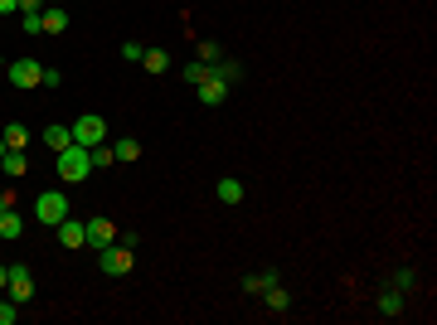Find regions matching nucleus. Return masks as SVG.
Here are the masks:
<instances>
[{"label": "nucleus", "instance_id": "f257e3e1", "mask_svg": "<svg viewBox=\"0 0 437 325\" xmlns=\"http://www.w3.org/2000/svg\"><path fill=\"white\" fill-rule=\"evenodd\" d=\"M88 175H93V156H88V146L68 141V146L58 151V180H63V185H83Z\"/></svg>", "mask_w": 437, "mask_h": 325}, {"label": "nucleus", "instance_id": "f03ea898", "mask_svg": "<svg viewBox=\"0 0 437 325\" xmlns=\"http://www.w3.org/2000/svg\"><path fill=\"white\" fill-rule=\"evenodd\" d=\"M34 218H39L44 228H58V223L68 218V194H58V190H44L39 199H34Z\"/></svg>", "mask_w": 437, "mask_h": 325}, {"label": "nucleus", "instance_id": "7ed1b4c3", "mask_svg": "<svg viewBox=\"0 0 437 325\" xmlns=\"http://www.w3.org/2000/svg\"><path fill=\"white\" fill-rule=\"evenodd\" d=\"M98 262H102V272H107V277H127V272H132V262H137V247H127L122 238H117V243H107L102 252H98Z\"/></svg>", "mask_w": 437, "mask_h": 325}, {"label": "nucleus", "instance_id": "20e7f679", "mask_svg": "<svg viewBox=\"0 0 437 325\" xmlns=\"http://www.w3.org/2000/svg\"><path fill=\"white\" fill-rule=\"evenodd\" d=\"M68 132H73V141H78V146H88V151H93V146H102V141H107V122H102V117H78Z\"/></svg>", "mask_w": 437, "mask_h": 325}, {"label": "nucleus", "instance_id": "39448f33", "mask_svg": "<svg viewBox=\"0 0 437 325\" xmlns=\"http://www.w3.org/2000/svg\"><path fill=\"white\" fill-rule=\"evenodd\" d=\"M83 228H88V247H93V252H102L107 243H117V223H112V218H102V214H93Z\"/></svg>", "mask_w": 437, "mask_h": 325}, {"label": "nucleus", "instance_id": "423d86ee", "mask_svg": "<svg viewBox=\"0 0 437 325\" xmlns=\"http://www.w3.org/2000/svg\"><path fill=\"white\" fill-rule=\"evenodd\" d=\"M39 58H15V63H5V78L15 82V87H39Z\"/></svg>", "mask_w": 437, "mask_h": 325}, {"label": "nucleus", "instance_id": "0eeeda50", "mask_svg": "<svg viewBox=\"0 0 437 325\" xmlns=\"http://www.w3.org/2000/svg\"><path fill=\"white\" fill-rule=\"evenodd\" d=\"M5 292H10L15 306H25V301L34 297V272H29L25 262H15V267H10V287H5Z\"/></svg>", "mask_w": 437, "mask_h": 325}, {"label": "nucleus", "instance_id": "6e6552de", "mask_svg": "<svg viewBox=\"0 0 437 325\" xmlns=\"http://www.w3.org/2000/svg\"><path fill=\"white\" fill-rule=\"evenodd\" d=\"M194 92H199V102H204V107H223V97H228V82L209 78V82H199Z\"/></svg>", "mask_w": 437, "mask_h": 325}, {"label": "nucleus", "instance_id": "1a4fd4ad", "mask_svg": "<svg viewBox=\"0 0 437 325\" xmlns=\"http://www.w3.org/2000/svg\"><path fill=\"white\" fill-rule=\"evenodd\" d=\"M58 243L63 247H83L88 243V228H83L78 218H63V223H58Z\"/></svg>", "mask_w": 437, "mask_h": 325}, {"label": "nucleus", "instance_id": "9d476101", "mask_svg": "<svg viewBox=\"0 0 437 325\" xmlns=\"http://www.w3.org/2000/svg\"><path fill=\"white\" fill-rule=\"evenodd\" d=\"M20 233H25V218L15 214V204H10V209H0V238H5V243H15Z\"/></svg>", "mask_w": 437, "mask_h": 325}, {"label": "nucleus", "instance_id": "9b49d317", "mask_svg": "<svg viewBox=\"0 0 437 325\" xmlns=\"http://www.w3.org/2000/svg\"><path fill=\"white\" fill-rule=\"evenodd\" d=\"M214 194L223 199V204H243V180H238V175H223V180L214 185Z\"/></svg>", "mask_w": 437, "mask_h": 325}, {"label": "nucleus", "instance_id": "f8f14e48", "mask_svg": "<svg viewBox=\"0 0 437 325\" xmlns=\"http://www.w3.org/2000/svg\"><path fill=\"white\" fill-rule=\"evenodd\" d=\"M180 78L190 82V87H199V82H209V78H214V63H199V58H190V63L180 68Z\"/></svg>", "mask_w": 437, "mask_h": 325}, {"label": "nucleus", "instance_id": "ddd939ff", "mask_svg": "<svg viewBox=\"0 0 437 325\" xmlns=\"http://www.w3.org/2000/svg\"><path fill=\"white\" fill-rule=\"evenodd\" d=\"M112 156H117L122 165H127V161H141V141H137V136H117V141H112Z\"/></svg>", "mask_w": 437, "mask_h": 325}, {"label": "nucleus", "instance_id": "4468645a", "mask_svg": "<svg viewBox=\"0 0 437 325\" xmlns=\"http://www.w3.org/2000/svg\"><path fill=\"white\" fill-rule=\"evenodd\" d=\"M379 316H404V292L399 287H384L379 292Z\"/></svg>", "mask_w": 437, "mask_h": 325}, {"label": "nucleus", "instance_id": "2eb2a0df", "mask_svg": "<svg viewBox=\"0 0 437 325\" xmlns=\"http://www.w3.org/2000/svg\"><path fill=\"white\" fill-rule=\"evenodd\" d=\"M273 282H277V272H248V277H243V292H248V297H263Z\"/></svg>", "mask_w": 437, "mask_h": 325}, {"label": "nucleus", "instance_id": "dca6fc26", "mask_svg": "<svg viewBox=\"0 0 437 325\" xmlns=\"http://www.w3.org/2000/svg\"><path fill=\"white\" fill-rule=\"evenodd\" d=\"M214 78L233 87V82L243 78V63H238V58H218V63H214Z\"/></svg>", "mask_w": 437, "mask_h": 325}, {"label": "nucleus", "instance_id": "f3484780", "mask_svg": "<svg viewBox=\"0 0 437 325\" xmlns=\"http://www.w3.org/2000/svg\"><path fill=\"white\" fill-rule=\"evenodd\" d=\"M0 170H5L10 180H20V175H25V170H29L25 151H5V156H0Z\"/></svg>", "mask_w": 437, "mask_h": 325}, {"label": "nucleus", "instance_id": "a211bd4d", "mask_svg": "<svg viewBox=\"0 0 437 325\" xmlns=\"http://www.w3.org/2000/svg\"><path fill=\"white\" fill-rule=\"evenodd\" d=\"M0 136H5V146H10V151H25V146H29V127H25V122H10Z\"/></svg>", "mask_w": 437, "mask_h": 325}, {"label": "nucleus", "instance_id": "6ab92c4d", "mask_svg": "<svg viewBox=\"0 0 437 325\" xmlns=\"http://www.w3.org/2000/svg\"><path fill=\"white\" fill-rule=\"evenodd\" d=\"M63 29H68V10H63V5H49V10H44V34H63Z\"/></svg>", "mask_w": 437, "mask_h": 325}, {"label": "nucleus", "instance_id": "aec40b11", "mask_svg": "<svg viewBox=\"0 0 437 325\" xmlns=\"http://www.w3.org/2000/svg\"><path fill=\"white\" fill-rule=\"evenodd\" d=\"M263 297H268V311H292V292H287L282 282H273V287H268Z\"/></svg>", "mask_w": 437, "mask_h": 325}, {"label": "nucleus", "instance_id": "412c9836", "mask_svg": "<svg viewBox=\"0 0 437 325\" xmlns=\"http://www.w3.org/2000/svg\"><path fill=\"white\" fill-rule=\"evenodd\" d=\"M68 141H73V132H68L63 122H54V127H44V146H49V151H63Z\"/></svg>", "mask_w": 437, "mask_h": 325}, {"label": "nucleus", "instance_id": "4be33fe9", "mask_svg": "<svg viewBox=\"0 0 437 325\" xmlns=\"http://www.w3.org/2000/svg\"><path fill=\"white\" fill-rule=\"evenodd\" d=\"M141 63H146V73H165V68H170V54H165V49H146Z\"/></svg>", "mask_w": 437, "mask_h": 325}, {"label": "nucleus", "instance_id": "5701e85b", "mask_svg": "<svg viewBox=\"0 0 437 325\" xmlns=\"http://www.w3.org/2000/svg\"><path fill=\"white\" fill-rule=\"evenodd\" d=\"M20 29H25V34H44V10H25V15H20Z\"/></svg>", "mask_w": 437, "mask_h": 325}, {"label": "nucleus", "instance_id": "b1692460", "mask_svg": "<svg viewBox=\"0 0 437 325\" xmlns=\"http://www.w3.org/2000/svg\"><path fill=\"white\" fill-rule=\"evenodd\" d=\"M88 156H93V170H102V165H117V156H112V141H102V146H93Z\"/></svg>", "mask_w": 437, "mask_h": 325}, {"label": "nucleus", "instance_id": "393cba45", "mask_svg": "<svg viewBox=\"0 0 437 325\" xmlns=\"http://www.w3.org/2000/svg\"><path fill=\"white\" fill-rule=\"evenodd\" d=\"M194 58H199V63H218V58H223V49H218L214 39H199V54H194Z\"/></svg>", "mask_w": 437, "mask_h": 325}, {"label": "nucleus", "instance_id": "a878e982", "mask_svg": "<svg viewBox=\"0 0 437 325\" xmlns=\"http://www.w3.org/2000/svg\"><path fill=\"white\" fill-rule=\"evenodd\" d=\"M394 287H399V292H413V287H418V272H413V267H399V272H394Z\"/></svg>", "mask_w": 437, "mask_h": 325}, {"label": "nucleus", "instance_id": "bb28decb", "mask_svg": "<svg viewBox=\"0 0 437 325\" xmlns=\"http://www.w3.org/2000/svg\"><path fill=\"white\" fill-rule=\"evenodd\" d=\"M141 54H146V49H141L137 39H127V44H122V58H127V63H141Z\"/></svg>", "mask_w": 437, "mask_h": 325}, {"label": "nucleus", "instance_id": "cd10ccee", "mask_svg": "<svg viewBox=\"0 0 437 325\" xmlns=\"http://www.w3.org/2000/svg\"><path fill=\"white\" fill-rule=\"evenodd\" d=\"M15 316H20V306H15V301H0V325H15Z\"/></svg>", "mask_w": 437, "mask_h": 325}, {"label": "nucleus", "instance_id": "c85d7f7f", "mask_svg": "<svg viewBox=\"0 0 437 325\" xmlns=\"http://www.w3.org/2000/svg\"><path fill=\"white\" fill-rule=\"evenodd\" d=\"M58 82H63L58 68H44V73H39V87H58Z\"/></svg>", "mask_w": 437, "mask_h": 325}, {"label": "nucleus", "instance_id": "c756f323", "mask_svg": "<svg viewBox=\"0 0 437 325\" xmlns=\"http://www.w3.org/2000/svg\"><path fill=\"white\" fill-rule=\"evenodd\" d=\"M20 10V0H0V15H15Z\"/></svg>", "mask_w": 437, "mask_h": 325}, {"label": "nucleus", "instance_id": "7c9ffc66", "mask_svg": "<svg viewBox=\"0 0 437 325\" xmlns=\"http://www.w3.org/2000/svg\"><path fill=\"white\" fill-rule=\"evenodd\" d=\"M39 5H44V0H20V15H25V10H39Z\"/></svg>", "mask_w": 437, "mask_h": 325}, {"label": "nucleus", "instance_id": "2f4dec72", "mask_svg": "<svg viewBox=\"0 0 437 325\" xmlns=\"http://www.w3.org/2000/svg\"><path fill=\"white\" fill-rule=\"evenodd\" d=\"M5 287H10V267H0V292H5Z\"/></svg>", "mask_w": 437, "mask_h": 325}, {"label": "nucleus", "instance_id": "473e14b6", "mask_svg": "<svg viewBox=\"0 0 437 325\" xmlns=\"http://www.w3.org/2000/svg\"><path fill=\"white\" fill-rule=\"evenodd\" d=\"M10 204H15V194H0V209H10Z\"/></svg>", "mask_w": 437, "mask_h": 325}, {"label": "nucleus", "instance_id": "72a5a7b5", "mask_svg": "<svg viewBox=\"0 0 437 325\" xmlns=\"http://www.w3.org/2000/svg\"><path fill=\"white\" fill-rule=\"evenodd\" d=\"M5 151H10V146H5V136H0V156H5Z\"/></svg>", "mask_w": 437, "mask_h": 325}, {"label": "nucleus", "instance_id": "f704fd0d", "mask_svg": "<svg viewBox=\"0 0 437 325\" xmlns=\"http://www.w3.org/2000/svg\"><path fill=\"white\" fill-rule=\"evenodd\" d=\"M0 78H5V68H0Z\"/></svg>", "mask_w": 437, "mask_h": 325}]
</instances>
